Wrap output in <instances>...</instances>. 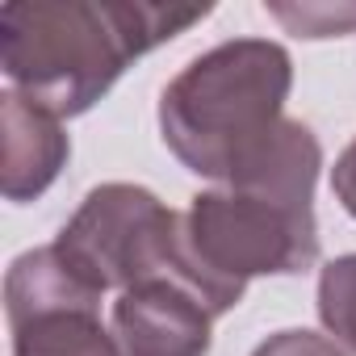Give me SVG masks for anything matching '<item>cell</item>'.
<instances>
[{
    "label": "cell",
    "instance_id": "cell-2",
    "mask_svg": "<svg viewBox=\"0 0 356 356\" xmlns=\"http://www.w3.org/2000/svg\"><path fill=\"white\" fill-rule=\"evenodd\" d=\"M293 63L268 38H235L197 55L159 97L163 147L206 181L235 176L285 122Z\"/></svg>",
    "mask_w": 356,
    "mask_h": 356
},
{
    "label": "cell",
    "instance_id": "cell-5",
    "mask_svg": "<svg viewBox=\"0 0 356 356\" xmlns=\"http://www.w3.org/2000/svg\"><path fill=\"white\" fill-rule=\"evenodd\" d=\"M101 298L55 243L17 256L5 277L13 356H122L101 323Z\"/></svg>",
    "mask_w": 356,
    "mask_h": 356
},
{
    "label": "cell",
    "instance_id": "cell-10",
    "mask_svg": "<svg viewBox=\"0 0 356 356\" xmlns=\"http://www.w3.org/2000/svg\"><path fill=\"white\" fill-rule=\"evenodd\" d=\"M252 356H348V348H339L331 335H318V331H306V327H289V331L268 335Z\"/></svg>",
    "mask_w": 356,
    "mask_h": 356
},
{
    "label": "cell",
    "instance_id": "cell-7",
    "mask_svg": "<svg viewBox=\"0 0 356 356\" xmlns=\"http://www.w3.org/2000/svg\"><path fill=\"white\" fill-rule=\"evenodd\" d=\"M67 155L72 138L63 134L55 113L13 88L0 97V193L9 202L42 197L59 181Z\"/></svg>",
    "mask_w": 356,
    "mask_h": 356
},
{
    "label": "cell",
    "instance_id": "cell-1",
    "mask_svg": "<svg viewBox=\"0 0 356 356\" xmlns=\"http://www.w3.org/2000/svg\"><path fill=\"white\" fill-rule=\"evenodd\" d=\"M210 5L17 0L0 9V67L13 92L55 118L88 113L147 51L206 22Z\"/></svg>",
    "mask_w": 356,
    "mask_h": 356
},
{
    "label": "cell",
    "instance_id": "cell-9",
    "mask_svg": "<svg viewBox=\"0 0 356 356\" xmlns=\"http://www.w3.org/2000/svg\"><path fill=\"white\" fill-rule=\"evenodd\" d=\"M268 13L298 38H339L356 30V5H268Z\"/></svg>",
    "mask_w": 356,
    "mask_h": 356
},
{
    "label": "cell",
    "instance_id": "cell-6",
    "mask_svg": "<svg viewBox=\"0 0 356 356\" xmlns=\"http://www.w3.org/2000/svg\"><path fill=\"white\" fill-rule=\"evenodd\" d=\"M210 306L181 281H143L113 302L122 356H206L214 343Z\"/></svg>",
    "mask_w": 356,
    "mask_h": 356
},
{
    "label": "cell",
    "instance_id": "cell-4",
    "mask_svg": "<svg viewBox=\"0 0 356 356\" xmlns=\"http://www.w3.org/2000/svg\"><path fill=\"white\" fill-rule=\"evenodd\" d=\"M55 252L97 293H122L143 281H181L197 293L185 256V214L143 185H97L59 231Z\"/></svg>",
    "mask_w": 356,
    "mask_h": 356
},
{
    "label": "cell",
    "instance_id": "cell-11",
    "mask_svg": "<svg viewBox=\"0 0 356 356\" xmlns=\"http://www.w3.org/2000/svg\"><path fill=\"white\" fill-rule=\"evenodd\" d=\"M331 193H335V202L356 218V138L339 151V159H335V168H331Z\"/></svg>",
    "mask_w": 356,
    "mask_h": 356
},
{
    "label": "cell",
    "instance_id": "cell-3",
    "mask_svg": "<svg viewBox=\"0 0 356 356\" xmlns=\"http://www.w3.org/2000/svg\"><path fill=\"white\" fill-rule=\"evenodd\" d=\"M185 256L218 318L243 302L252 277H289L318 260L314 202L231 185L197 193L185 210Z\"/></svg>",
    "mask_w": 356,
    "mask_h": 356
},
{
    "label": "cell",
    "instance_id": "cell-8",
    "mask_svg": "<svg viewBox=\"0 0 356 356\" xmlns=\"http://www.w3.org/2000/svg\"><path fill=\"white\" fill-rule=\"evenodd\" d=\"M318 318L327 335L356 356V252L335 256L318 277Z\"/></svg>",
    "mask_w": 356,
    "mask_h": 356
}]
</instances>
